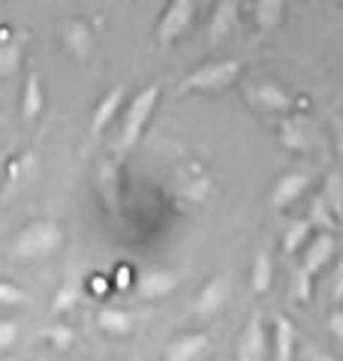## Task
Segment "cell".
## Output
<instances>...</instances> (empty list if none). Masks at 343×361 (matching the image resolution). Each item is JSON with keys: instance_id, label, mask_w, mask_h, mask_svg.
I'll use <instances>...</instances> for the list:
<instances>
[{"instance_id": "6da1fadb", "label": "cell", "mask_w": 343, "mask_h": 361, "mask_svg": "<svg viewBox=\"0 0 343 361\" xmlns=\"http://www.w3.org/2000/svg\"><path fill=\"white\" fill-rule=\"evenodd\" d=\"M160 103V85H145L142 90H136L130 97V103L124 106V121L118 133V151H130L142 142L145 127L151 121L154 109Z\"/></svg>"}, {"instance_id": "7a4b0ae2", "label": "cell", "mask_w": 343, "mask_h": 361, "mask_svg": "<svg viewBox=\"0 0 343 361\" xmlns=\"http://www.w3.org/2000/svg\"><path fill=\"white\" fill-rule=\"evenodd\" d=\"M238 75H241V61H214L181 78L178 94H220L238 82Z\"/></svg>"}, {"instance_id": "3957f363", "label": "cell", "mask_w": 343, "mask_h": 361, "mask_svg": "<svg viewBox=\"0 0 343 361\" xmlns=\"http://www.w3.org/2000/svg\"><path fill=\"white\" fill-rule=\"evenodd\" d=\"M64 244V226L54 220H33L16 235L13 256L16 259H42L52 256Z\"/></svg>"}, {"instance_id": "277c9868", "label": "cell", "mask_w": 343, "mask_h": 361, "mask_svg": "<svg viewBox=\"0 0 343 361\" xmlns=\"http://www.w3.org/2000/svg\"><path fill=\"white\" fill-rule=\"evenodd\" d=\"M193 16H196V0H169L166 9L160 13L157 27H154L157 45L178 42L187 33V27L193 25Z\"/></svg>"}, {"instance_id": "5b68a950", "label": "cell", "mask_w": 343, "mask_h": 361, "mask_svg": "<svg viewBox=\"0 0 343 361\" xmlns=\"http://www.w3.org/2000/svg\"><path fill=\"white\" fill-rule=\"evenodd\" d=\"M277 142H280V148H283V151L307 154V151H313V148H316L319 135H316L313 123L307 121V118H301V115H289V111H286V118L280 121V127H277Z\"/></svg>"}, {"instance_id": "8992f818", "label": "cell", "mask_w": 343, "mask_h": 361, "mask_svg": "<svg viewBox=\"0 0 343 361\" xmlns=\"http://www.w3.org/2000/svg\"><path fill=\"white\" fill-rule=\"evenodd\" d=\"M61 45L76 63H88L90 54H94V45H97L94 27H90L85 18H66L61 25Z\"/></svg>"}, {"instance_id": "52a82bcc", "label": "cell", "mask_w": 343, "mask_h": 361, "mask_svg": "<svg viewBox=\"0 0 343 361\" xmlns=\"http://www.w3.org/2000/svg\"><path fill=\"white\" fill-rule=\"evenodd\" d=\"M244 99L259 111H274V115H286L295 106V97L277 82H256L244 90Z\"/></svg>"}, {"instance_id": "ba28073f", "label": "cell", "mask_w": 343, "mask_h": 361, "mask_svg": "<svg viewBox=\"0 0 343 361\" xmlns=\"http://www.w3.org/2000/svg\"><path fill=\"white\" fill-rule=\"evenodd\" d=\"M271 355V341L265 334V325H262V313H253L247 319V325L241 329L235 341V358L241 361H262Z\"/></svg>"}, {"instance_id": "9c48e42d", "label": "cell", "mask_w": 343, "mask_h": 361, "mask_svg": "<svg viewBox=\"0 0 343 361\" xmlns=\"http://www.w3.org/2000/svg\"><path fill=\"white\" fill-rule=\"evenodd\" d=\"M238 13H241V4L238 0H217L211 21L205 27V39H208V49H217L220 42H226L238 27Z\"/></svg>"}, {"instance_id": "30bf717a", "label": "cell", "mask_w": 343, "mask_h": 361, "mask_svg": "<svg viewBox=\"0 0 343 361\" xmlns=\"http://www.w3.org/2000/svg\"><path fill=\"white\" fill-rule=\"evenodd\" d=\"M124 106H127V85H114L112 90H106L90 115V139H100L112 127V121L124 111Z\"/></svg>"}, {"instance_id": "8fae6325", "label": "cell", "mask_w": 343, "mask_h": 361, "mask_svg": "<svg viewBox=\"0 0 343 361\" xmlns=\"http://www.w3.org/2000/svg\"><path fill=\"white\" fill-rule=\"evenodd\" d=\"M229 298H232V286H229V280L223 274H217L199 289V295L193 298V313H196L199 319H211V316H217L226 307Z\"/></svg>"}, {"instance_id": "7c38bea8", "label": "cell", "mask_w": 343, "mask_h": 361, "mask_svg": "<svg viewBox=\"0 0 343 361\" xmlns=\"http://www.w3.org/2000/svg\"><path fill=\"white\" fill-rule=\"evenodd\" d=\"M307 190H311V172H304V169H292V172H286L277 178V184H274L271 190V205L283 211V208H289L295 205Z\"/></svg>"}, {"instance_id": "4fadbf2b", "label": "cell", "mask_w": 343, "mask_h": 361, "mask_svg": "<svg viewBox=\"0 0 343 361\" xmlns=\"http://www.w3.org/2000/svg\"><path fill=\"white\" fill-rule=\"evenodd\" d=\"M335 235L331 232H316L311 241L304 244V253H301V268L307 271L311 277L323 274V268L331 262V256H335Z\"/></svg>"}, {"instance_id": "5bb4252c", "label": "cell", "mask_w": 343, "mask_h": 361, "mask_svg": "<svg viewBox=\"0 0 343 361\" xmlns=\"http://www.w3.org/2000/svg\"><path fill=\"white\" fill-rule=\"evenodd\" d=\"M25 30H16L4 25L0 27V75L9 78L16 75V70L21 66V58H25Z\"/></svg>"}, {"instance_id": "9a60e30c", "label": "cell", "mask_w": 343, "mask_h": 361, "mask_svg": "<svg viewBox=\"0 0 343 361\" xmlns=\"http://www.w3.org/2000/svg\"><path fill=\"white\" fill-rule=\"evenodd\" d=\"M211 353V337L205 331H190V334H181L175 337L169 346H166V358L169 361H196L205 358Z\"/></svg>"}, {"instance_id": "2e32d148", "label": "cell", "mask_w": 343, "mask_h": 361, "mask_svg": "<svg viewBox=\"0 0 343 361\" xmlns=\"http://www.w3.org/2000/svg\"><path fill=\"white\" fill-rule=\"evenodd\" d=\"M175 289H178V274H175V271H166V268L145 271V274L139 277V286H136V292H139L145 301L169 298Z\"/></svg>"}, {"instance_id": "e0dca14e", "label": "cell", "mask_w": 343, "mask_h": 361, "mask_svg": "<svg viewBox=\"0 0 343 361\" xmlns=\"http://www.w3.org/2000/svg\"><path fill=\"white\" fill-rule=\"evenodd\" d=\"M250 18L259 33H271L283 25L286 18V0H253L250 4Z\"/></svg>"}, {"instance_id": "ac0fdd59", "label": "cell", "mask_w": 343, "mask_h": 361, "mask_svg": "<svg viewBox=\"0 0 343 361\" xmlns=\"http://www.w3.org/2000/svg\"><path fill=\"white\" fill-rule=\"evenodd\" d=\"M295 346H299V331L289 316H277L274 319V334H271V355L277 361H289L295 355Z\"/></svg>"}, {"instance_id": "d6986e66", "label": "cell", "mask_w": 343, "mask_h": 361, "mask_svg": "<svg viewBox=\"0 0 343 361\" xmlns=\"http://www.w3.org/2000/svg\"><path fill=\"white\" fill-rule=\"evenodd\" d=\"M97 325L112 337H130L136 331V316L124 307L106 304V307H100V313H97Z\"/></svg>"}, {"instance_id": "ffe728a7", "label": "cell", "mask_w": 343, "mask_h": 361, "mask_svg": "<svg viewBox=\"0 0 343 361\" xmlns=\"http://www.w3.org/2000/svg\"><path fill=\"white\" fill-rule=\"evenodd\" d=\"M45 109V94H42V78L40 73H28L25 90H21V118L33 123Z\"/></svg>"}, {"instance_id": "44dd1931", "label": "cell", "mask_w": 343, "mask_h": 361, "mask_svg": "<svg viewBox=\"0 0 343 361\" xmlns=\"http://www.w3.org/2000/svg\"><path fill=\"white\" fill-rule=\"evenodd\" d=\"M313 229L316 226L311 223V217H301V220H292L289 226L283 229V253H301L304 250V244L313 238Z\"/></svg>"}, {"instance_id": "7402d4cb", "label": "cell", "mask_w": 343, "mask_h": 361, "mask_svg": "<svg viewBox=\"0 0 343 361\" xmlns=\"http://www.w3.org/2000/svg\"><path fill=\"white\" fill-rule=\"evenodd\" d=\"M271 283H274V259L268 250H259L253 259V268H250V289L256 295H268Z\"/></svg>"}, {"instance_id": "603a6c76", "label": "cell", "mask_w": 343, "mask_h": 361, "mask_svg": "<svg viewBox=\"0 0 343 361\" xmlns=\"http://www.w3.org/2000/svg\"><path fill=\"white\" fill-rule=\"evenodd\" d=\"M82 292H85V286H82V277H66L64 280V286L54 292V304H52V310L54 313H66V310H73L76 307V301H82Z\"/></svg>"}, {"instance_id": "cb8c5ba5", "label": "cell", "mask_w": 343, "mask_h": 361, "mask_svg": "<svg viewBox=\"0 0 343 361\" xmlns=\"http://www.w3.org/2000/svg\"><path fill=\"white\" fill-rule=\"evenodd\" d=\"M42 337L57 353H66V349H73V343H76V331L70 325H49V329H42Z\"/></svg>"}, {"instance_id": "d4e9b609", "label": "cell", "mask_w": 343, "mask_h": 361, "mask_svg": "<svg viewBox=\"0 0 343 361\" xmlns=\"http://www.w3.org/2000/svg\"><path fill=\"white\" fill-rule=\"evenodd\" d=\"M311 223L316 226V229H323V232H331V229H337V214L328 208V202L325 199H316L313 202V208H311Z\"/></svg>"}, {"instance_id": "484cf974", "label": "cell", "mask_w": 343, "mask_h": 361, "mask_svg": "<svg viewBox=\"0 0 343 361\" xmlns=\"http://www.w3.org/2000/svg\"><path fill=\"white\" fill-rule=\"evenodd\" d=\"M325 202H328V208L337 214V220H343V180L337 175L328 178V184H325Z\"/></svg>"}, {"instance_id": "4316f807", "label": "cell", "mask_w": 343, "mask_h": 361, "mask_svg": "<svg viewBox=\"0 0 343 361\" xmlns=\"http://www.w3.org/2000/svg\"><path fill=\"white\" fill-rule=\"evenodd\" d=\"M25 301H28V295L16 283L0 280V307H16V304H25Z\"/></svg>"}, {"instance_id": "83f0119b", "label": "cell", "mask_w": 343, "mask_h": 361, "mask_svg": "<svg viewBox=\"0 0 343 361\" xmlns=\"http://www.w3.org/2000/svg\"><path fill=\"white\" fill-rule=\"evenodd\" d=\"M328 292H331V301L343 304V259L335 265V271H331V277H328Z\"/></svg>"}, {"instance_id": "f1b7e54d", "label": "cell", "mask_w": 343, "mask_h": 361, "mask_svg": "<svg viewBox=\"0 0 343 361\" xmlns=\"http://www.w3.org/2000/svg\"><path fill=\"white\" fill-rule=\"evenodd\" d=\"M295 295H299V301H311L313 295V277L304 268H299V277H295Z\"/></svg>"}, {"instance_id": "f546056e", "label": "cell", "mask_w": 343, "mask_h": 361, "mask_svg": "<svg viewBox=\"0 0 343 361\" xmlns=\"http://www.w3.org/2000/svg\"><path fill=\"white\" fill-rule=\"evenodd\" d=\"M16 341H18V325L9 319H0V353H6Z\"/></svg>"}, {"instance_id": "4dcf8cb0", "label": "cell", "mask_w": 343, "mask_h": 361, "mask_svg": "<svg viewBox=\"0 0 343 361\" xmlns=\"http://www.w3.org/2000/svg\"><path fill=\"white\" fill-rule=\"evenodd\" d=\"M328 331L343 343V304H337V307L328 313Z\"/></svg>"}, {"instance_id": "1f68e13d", "label": "cell", "mask_w": 343, "mask_h": 361, "mask_svg": "<svg viewBox=\"0 0 343 361\" xmlns=\"http://www.w3.org/2000/svg\"><path fill=\"white\" fill-rule=\"evenodd\" d=\"M88 283H90L88 289L94 292L97 298H102V295H106V292H109V286H112V283H109V280L102 277V274H94V277H88Z\"/></svg>"}, {"instance_id": "d6a6232c", "label": "cell", "mask_w": 343, "mask_h": 361, "mask_svg": "<svg viewBox=\"0 0 343 361\" xmlns=\"http://www.w3.org/2000/svg\"><path fill=\"white\" fill-rule=\"evenodd\" d=\"M335 142H337V151H340V157H343V118L335 121Z\"/></svg>"}, {"instance_id": "836d02e7", "label": "cell", "mask_w": 343, "mask_h": 361, "mask_svg": "<svg viewBox=\"0 0 343 361\" xmlns=\"http://www.w3.org/2000/svg\"><path fill=\"white\" fill-rule=\"evenodd\" d=\"M337 4H343V0H337Z\"/></svg>"}]
</instances>
